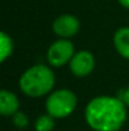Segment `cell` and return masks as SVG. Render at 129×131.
<instances>
[{"instance_id": "1", "label": "cell", "mask_w": 129, "mask_h": 131, "mask_svg": "<svg viewBox=\"0 0 129 131\" xmlns=\"http://www.w3.org/2000/svg\"><path fill=\"white\" fill-rule=\"evenodd\" d=\"M85 120L95 131H118L127 120V108L118 97H96L86 106Z\"/></svg>"}, {"instance_id": "2", "label": "cell", "mask_w": 129, "mask_h": 131, "mask_svg": "<svg viewBox=\"0 0 129 131\" xmlns=\"http://www.w3.org/2000/svg\"><path fill=\"white\" fill-rule=\"evenodd\" d=\"M54 74L46 65H34L27 69L19 79L20 90L32 98L48 94L54 87Z\"/></svg>"}, {"instance_id": "3", "label": "cell", "mask_w": 129, "mask_h": 131, "mask_svg": "<svg viewBox=\"0 0 129 131\" xmlns=\"http://www.w3.org/2000/svg\"><path fill=\"white\" fill-rule=\"evenodd\" d=\"M77 104V98L68 89H60L51 93L46 101V110L53 118H65L70 116Z\"/></svg>"}, {"instance_id": "4", "label": "cell", "mask_w": 129, "mask_h": 131, "mask_svg": "<svg viewBox=\"0 0 129 131\" xmlns=\"http://www.w3.org/2000/svg\"><path fill=\"white\" fill-rule=\"evenodd\" d=\"M75 53L76 52H75V47L72 42H70L68 40L61 38L49 46L47 51V61L49 62V65L60 68L70 62Z\"/></svg>"}, {"instance_id": "5", "label": "cell", "mask_w": 129, "mask_h": 131, "mask_svg": "<svg viewBox=\"0 0 129 131\" xmlns=\"http://www.w3.org/2000/svg\"><path fill=\"white\" fill-rule=\"evenodd\" d=\"M68 64H70V70L75 77L85 78L92 73L95 66V59L90 51L81 50L74 55V57Z\"/></svg>"}, {"instance_id": "6", "label": "cell", "mask_w": 129, "mask_h": 131, "mask_svg": "<svg viewBox=\"0 0 129 131\" xmlns=\"http://www.w3.org/2000/svg\"><path fill=\"white\" fill-rule=\"evenodd\" d=\"M52 28L58 37L66 40L68 37L75 36L80 31V22L76 17L71 14H63L54 19Z\"/></svg>"}, {"instance_id": "7", "label": "cell", "mask_w": 129, "mask_h": 131, "mask_svg": "<svg viewBox=\"0 0 129 131\" xmlns=\"http://www.w3.org/2000/svg\"><path fill=\"white\" fill-rule=\"evenodd\" d=\"M19 110L18 97L6 89L0 92V112L3 116H14Z\"/></svg>"}, {"instance_id": "8", "label": "cell", "mask_w": 129, "mask_h": 131, "mask_svg": "<svg viewBox=\"0 0 129 131\" xmlns=\"http://www.w3.org/2000/svg\"><path fill=\"white\" fill-rule=\"evenodd\" d=\"M114 46L120 56L129 60V27H122L115 32Z\"/></svg>"}, {"instance_id": "9", "label": "cell", "mask_w": 129, "mask_h": 131, "mask_svg": "<svg viewBox=\"0 0 129 131\" xmlns=\"http://www.w3.org/2000/svg\"><path fill=\"white\" fill-rule=\"evenodd\" d=\"M13 52V40L5 32L0 33V60L5 61Z\"/></svg>"}, {"instance_id": "10", "label": "cell", "mask_w": 129, "mask_h": 131, "mask_svg": "<svg viewBox=\"0 0 129 131\" xmlns=\"http://www.w3.org/2000/svg\"><path fill=\"white\" fill-rule=\"evenodd\" d=\"M34 127H36V131H52L54 127L53 117L49 115L39 116L34 124Z\"/></svg>"}, {"instance_id": "11", "label": "cell", "mask_w": 129, "mask_h": 131, "mask_svg": "<svg viewBox=\"0 0 129 131\" xmlns=\"http://www.w3.org/2000/svg\"><path fill=\"white\" fill-rule=\"evenodd\" d=\"M13 124H14L18 129H24V127H27V125H28V117H27V115L18 111V112L13 116Z\"/></svg>"}, {"instance_id": "12", "label": "cell", "mask_w": 129, "mask_h": 131, "mask_svg": "<svg viewBox=\"0 0 129 131\" xmlns=\"http://www.w3.org/2000/svg\"><path fill=\"white\" fill-rule=\"evenodd\" d=\"M125 106H129V87L125 89H120L118 92V95H117Z\"/></svg>"}, {"instance_id": "13", "label": "cell", "mask_w": 129, "mask_h": 131, "mask_svg": "<svg viewBox=\"0 0 129 131\" xmlns=\"http://www.w3.org/2000/svg\"><path fill=\"white\" fill-rule=\"evenodd\" d=\"M118 1H119V4H120L122 6L129 9V0H118Z\"/></svg>"}]
</instances>
